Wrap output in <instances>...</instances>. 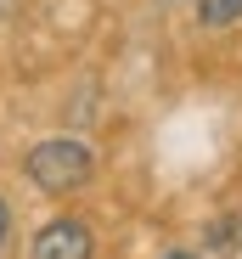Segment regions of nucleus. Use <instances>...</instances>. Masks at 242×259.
Returning a JSON list of instances; mask_svg holds the SVG:
<instances>
[{
    "label": "nucleus",
    "instance_id": "f257e3e1",
    "mask_svg": "<svg viewBox=\"0 0 242 259\" xmlns=\"http://www.w3.org/2000/svg\"><path fill=\"white\" fill-rule=\"evenodd\" d=\"M90 169H96L90 147L73 141V136H51V141H39V147L28 152V181H34L39 192H51V197L79 192V186L90 181Z\"/></svg>",
    "mask_w": 242,
    "mask_h": 259
},
{
    "label": "nucleus",
    "instance_id": "f03ea898",
    "mask_svg": "<svg viewBox=\"0 0 242 259\" xmlns=\"http://www.w3.org/2000/svg\"><path fill=\"white\" fill-rule=\"evenodd\" d=\"M34 259H90V226L85 220H51L34 237Z\"/></svg>",
    "mask_w": 242,
    "mask_h": 259
},
{
    "label": "nucleus",
    "instance_id": "7ed1b4c3",
    "mask_svg": "<svg viewBox=\"0 0 242 259\" xmlns=\"http://www.w3.org/2000/svg\"><path fill=\"white\" fill-rule=\"evenodd\" d=\"M242 17V0H203V12H197V23L203 28H225Z\"/></svg>",
    "mask_w": 242,
    "mask_h": 259
},
{
    "label": "nucleus",
    "instance_id": "20e7f679",
    "mask_svg": "<svg viewBox=\"0 0 242 259\" xmlns=\"http://www.w3.org/2000/svg\"><path fill=\"white\" fill-rule=\"evenodd\" d=\"M209 248H220V253L231 248V220H220V226H209Z\"/></svg>",
    "mask_w": 242,
    "mask_h": 259
},
{
    "label": "nucleus",
    "instance_id": "39448f33",
    "mask_svg": "<svg viewBox=\"0 0 242 259\" xmlns=\"http://www.w3.org/2000/svg\"><path fill=\"white\" fill-rule=\"evenodd\" d=\"M6 237H12V208H6V197H0V248H6Z\"/></svg>",
    "mask_w": 242,
    "mask_h": 259
},
{
    "label": "nucleus",
    "instance_id": "423d86ee",
    "mask_svg": "<svg viewBox=\"0 0 242 259\" xmlns=\"http://www.w3.org/2000/svg\"><path fill=\"white\" fill-rule=\"evenodd\" d=\"M164 259H197V253H164Z\"/></svg>",
    "mask_w": 242,
    "mask_h": 259
}]
</instances>
